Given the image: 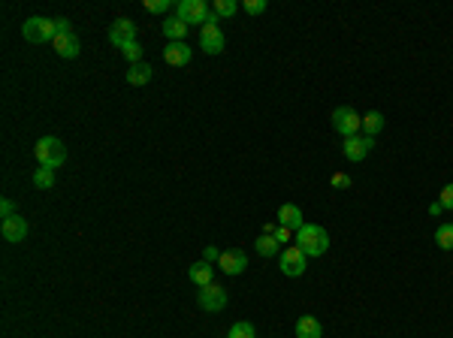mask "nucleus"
<instances>
[{
	"mask_svg": "<svg viewBox=\"0 0 453 338\" xmlns=\"http://www.w3.org/2000/svg\"><path fill=\"white\" fill-rule=\"evenodd\" d=\"M435 242H438L441 251H453V223H441L435 230Z\"/></svg>",
	"mask_w": 453,
	"mask_h": 338,
	"instance_id": "5701e85b",
	"label": "nucleus"
},
{
	"mask_svg": "<svg viewBox=\"0 0 453 338\" xmlns=\"http://www.w3.org/2000/svg\"><path fill=\"white\" fill-rule=\"evenodd\" d=\"M296 248H302L306 257H324L329 251V233L318 223H306L302 230H296Z\"/></svg>",
	"mask_w": 453,
	"mask_h": 338,
	"instance_id": "f257e3e1",
	"label": "nucleus"
},
{
	"mask_svg": "<svg viewBox=\"0 0 453 338\" xmlns=\"http://www.w3.org/2000/svg\"><path fill=\"white\" fill-rule=\"evenodd\" d=\"M190 49H188V42H170L167 49H163V60H167L170 67H188L190 64Z\"/></svg>",
	"mask_w": 453,
	"mask_h": 338,
	"instance_id": "4468645a",
	"label": "nucleus"
},
{
	"mask_svg": "<svg viewBox=\"0 0 453 338\" xmlns=\"http://www.w3.org/2000/svg\"><path fill=\"white\" fill-rule=\"evenodd\" d=\"M121 55H124L130 64H142V46H139V40H133V42H127L124 49H121Z\"/></svg>",
	"mask_w": 453,
	"mask_h": 338,
	"instance_id": "a878e982",
	"label": "nucleus"
},
{
	"mask_svg": "<svg viewBox=\"0 0 453 338\" xmlns=\"http://www.w3.org/2000/svg\"><path fill=\"white\" fill-rule=\"evenodd\" d=\"M0 214H3V221H6V218H15V214H19V212H15V203H13L10 196H3V203H0Z\"/></svg>",
	"mask_w": 453,
	"mask_h": 338,
	"instance_id": "c85d7f7f",
	"label": "nucleus"
},
{
	"mask_svg": "<svg viewBox=\"0 0 453 338\" xmlns=\"http://www.w3.org/2000/svg\"><path fill=\"white\" fill-rule=\"evenodd\" d=\"M363 130H365V136H372L374 140V133L384 130V115H381V112H369V115H363Z\"/></svg>",
	"mask_w": 453,
	"mask_h": 338,
	"instance_id": "aec40b11",
	"label": "nucleus"
},
{
	"mask_svg": "<svg viewBox=\"0 0 453 338\" xmlns=\"http://www.w3.org/2000/svg\"><path fill=\"white\" fill-rule=\"evenodd\" d=\"M320 335H324V326H320L318 317L306 314L296 320V338H320Z\"/></svg>",
	"mask_w": 453,
	"mask_h": 338,
	"instance_id": "f3484780",
	"label": "nucleus"
},
{
	"mask_svg": "<svg viewBox=\"0 0 453 338\" xmlns=\"http://www.w3.org/2000/svg\"><path fill=\"white\" fill-rule=\"evenodd\" d=\"M145 10L160 15V12H167V10H170V0H145Z\"/></svg>",
	"mask_w": 453,
	"mask_h": 338,
	"instance_id": "cd10ccee",
	"label": "nucleus"
},
{
	"mask_svg": "<svg viewBox=\"0 0 453 338\" xmlns=\"http://www.w3.org/2000/svg\"><path fill=\"white\" fill-rule=\"evenodd\" d=\"M33 154H37L40 167H49V169H58L67 163V145L58 140V136H42V140L33 145Z\"/></svg>",
	"mask_w": 453,
	"mask_h": 338,
	"instance_id": "f03ea898",
	"label": "nucleus"
},
{
	"mask_svg": "<svg viewBox=\"0 0 453 338\" xmlns=\"http://www.w3.org/2000/svg\"><path fill=\"white\" fill-rule=\"evenodd\" d=\"M188 278L197 284V287H208V284H215V266L206 263V260H199L188 269Z\"/></svg>",
	"mask_w": 453,
	"mask_h": 338,
	"instance_id": "dca6fc26",
	"label": "nucleus"
},
{
	"mask_svg": "<svg viewBox=\"0 0 453 338\" xmlns=\"http://www.w3.org/2000/svg\"><path fill=\"white\" fill-rule=\"evenodd\" d=\"M163 37H167L170 42H181L188 37V24L179 19V15H172V19L163 22Z\"/></svg>",
	"mask_w": 453,
	"mask_h": 338,
	"instance_id": "a211bd4d",
	"label": "nucleus"
},
{
	"mask_svg": "<svg viewBox=\"0 0 453 338\" xmlns=\"http://www.w3.org/2000/svg\"><path fill=\"white\" fill-rule=\"evenodd\" d=\"M109 40H112V46L115 49H124L127 42L136 40V24L130 19H115V24L109 28Z\"/></svg>",
	"mask_w": 453,
	"mask_h": 338,
	"instance_id": "9d476101",
	"label": "nucleus"
},
{
	"mask_svg": "<svg viewBox=\"0 0 453 338\" xmlns=\"http://www.w3.org/2000/svg\"><path fill=\"white\" fill-rule=\"evenodd\" d=\"M333 187L336 190H347V187H351V176H345V172H336V176H333Z\"/></svg>",
	"mask_w": 453,
	"mask_h": 338,
	"instance_id": "c756f323",
	"label": "nucleus"
},
{
	"mask_svg": "<svg viewBox=\"0 0 453 338\" xmlns=\"http://www.w3.org/2000/svg\"><path fill=\"white\" fill-rule=\"evenodd\" d=\"M224 33L217 24H206L203 31H199V49L206 51V55H221L224 51Z\"/></svg>",
	"mask_w": 453,
	"mask_h": 338,
	"instance_id": "1a4fd4ad",
	"label": "nucleus"
},
{
	"mask_svg": "<svg viewBox=\"0 0 453 338\" xmlns=\"http://www.w3.org/2000/svg\"><path fill=\"white\" fill-rule=\"evenodd\" d=\"M254 245H257V254H260V257H275L278 251H281V245H278V239H275V236H266V233H263V236H260V239L254 242Z\"/></svg>",
	"mask_w": 453,
	"mask_h": 338,
	"instance_id": "412c9836",
	"label": "nucleus"
},
{
	"mask_svg": "<svg viewBox=\"0 0 453 338\" xmlns=\"http://www.w3.org/2000/svg\"><path fill=\"white\" fill-rule=\"evenodd\" d=\"M151 76H154V70L142 60V64H130V70H127V82H130V85H136V88H139V85H148V82H151Z\"/></svg>",
	"mask_w": 453,
	"mask_h": 338,
	"instance_id": "6ab92c4d",
	"label": "nucleus"
},
{
	"mask_svg": "<svg viewBox=\"0 0 453 338\" xmlns=\"http://www.w3.org/2000/svg\"><path fill=\"white\" fill-rule=\"evenodd\" d=\"M212 12L217 15V19L236 15V0H215V3H212Z\"/></svg>",
	"mask_w": 453,
	"mask_h": 338,
	"instance_id": "393cba45",
	"label": "nucleus"
},
{
	"mask_svg": "<svg viewBox=\"0 0 453 338\" xmlns=\"http://www.w3.org/2000/svg\"><path fill=\"white\" fill-rule=\"evenodd\" d=\"M429 212H432V214H441V212H444V205L438 203V199H435V203L429 205Z\"/></svg>",
	"mask_w": 453,
	"mask_h": 338,
	"instance_id": "f704fd0d",
	"label": "nucleus"
},
{
	"mask_svg": "<svg viewBox=\"0 0 453 338\" xmlns=\"http://www.w3.org/2000/svg\"><path fill=\"white\" fill-rule=\"evenodd\" d=\"M55 31L58 37H64V33H73V24H69V19H55Z\"/></svg>",
	"mask_w": 453,
	"mask_h": 338,
	"instance_id": "2f4dec72",
	"label": "nucleus"
},
{
	"mask_svg": "<svg viewBox=\"0 0 453 338\" xmlns=\"http://www.w3.org/2000/svg\"><path fill=\"white\" fill-rule=\"evenodd\" d=\"M217 266H221L226 275H242L248 269V257H245V251H239V248L221 251V260H217Z\"/></svg>",
	"mask_w": 453,
	"mask_h": 338,
	"instance_id": "9b49d317",
	"label": "nucleus"
},
{
	"mask_svg": "<svg viewBox=\"0 0 453 338\" xmlns=\"http://www.w3.org/2000/svg\"><path fill=\"white\" fill-rule=\"evenodd\" d=\"M22 37L33 42V46H42V42H55L58 31H55V19H40V15H33L22 24Z\"/></svg>",
	"mask_w": 453,
	"mask_h": 338,
	"instance_id": "7ed1b4c3",
	"label": "nucleus"
},
{
	"mask_svg": "<svg viewBox=\"0 0 453 338\" xmlns=\"http://www.w3.org/2000/svg\"><path fill=\"white\" fill-rule=\"evenodd\" d=\"M438 203L444 205V209H453V185H447L441 190V196H438Z\"/></svg>",
	"mask_w": 453,
	"mask_h": 338,
	"instance_id": "7c9ffc66",
	"label": "nucleus"
},
{
	"mask_svg": "<svg viewBox=\"0 0 453 338\" xmlns=\"http://www.w3.org/2000/svg\"><path fill=\"white\" fill-rule=\"evenodd\" d=\"M226 338H257L254 323H248V320H239V323H233V326H230Z\"/></svg>",
	"mask_w": 453,
	"mask_h": 338,
	"instance_id": "b1692460",
	"label": "nucleus"
},
{
	"mask_svg": "<svg viewBox=\"0 0 453 338\" xmlns=\"http://www.w3.org/2000/svg\"><path fill=\"white\" fill-rule=\"evenodd\" d=\"M197 302H199V308L203 311H212L215 314V311H221L226 305V290L221 287V284H208V287L199 290Z\"/></svg>",
	"mask_w": 453,
	"mask_h": 338,
	"instance_id": "6e6552de",
	"label": "nucleus"
},
{
	"mask_svg": "<svg viewBox=\"0 0 453 338\" xmlns=\"http://www.w3.org/2000/svg\"><path fill=\"white\" fill-rule=\"evenodd\" d=\"M278 223L287 227V230H302V227H306V221H302V209H299V205L284 203L281 209H278Z\"/></svg>",
	"mask_w": 453,
	"mask_h": 338,
	"instance_id": "2eb2a0df",
	"label": "nucleus"
},
{
	"mask_svg": "<svg viewBox=\"0 0 453 338\" xmlns=\"http://www.w3.org/2000/svg\"><path fill=\"white\" fill-rule=\"evenodd\" d=\"M245 12L248 15H263L266 12V0H245Z\"/></svg>",
	"mask_w": 453,
	"mask_h": 338,
	"instance_id": "bb28decb",
	"label": "nucleus"
},
{
	"mask_svg": "<svg viewBox=\"0 0 453 338\" xmlns=\"http://www.w3.org/2000/svg\"><path fill=\"white\" fill-rule=\"evenodd\" d=\"M51 185H55V169L40 167L37 172H33V187H37V190H49Z\"/></svg>",
	"mask_w": 453,
	"mask_h": 338,
	"instance_id": "4be33fe9",
	"label": "nucleus"
},
{
	"mask_svg": "<svg viewBox=\"0 0 453 338\" xmlns=\"http://www.w3.org/2000/svg\"><path fill=\"white\" fill-rule=\"evenodd\" d=\"M333 130L342 133L345 140L347 136H356L363 130V118L356 115V109H351V106H338V109H333Z\"/></svg>",
	"mask_w": 453,
	"mask_h": 338,
	"instance_id": "39448f33",
	"label": "nucleus"
},
{
	"mask_svg": "<svg viewBox=\"0 0 453 338\" xmlns=\"http://www.w3.org/2000/svg\"><path fill=\"white\" fill-rule=\"evenodd\" d=\"M374 149V140H372V136H360V133H356V136H347V140H345V145H342V151H345V158L347 160H351V163H360V160H365V158H369V151Z\"/></svg>",
	"mask_w": 453,
	"mask_h": 338,
	"instance_id": "0eeeda50",
	"label": "nucleus"
},
{
	"mask_svg": "<svg viewBox=\"0 0 453 338\" xmlns=\"http://www.w3.org/2000/svg\"><path fill=\"white\" fill-rule=\"evenodd\" d=\"M203 260H206V263H217V260H221V251H217L215 245H208L206 254H203Z\"/></svg>",
	"mask_w": 453,
	"mask_h": 338,
	"instance_id": "473e14b6",
	"label": "nucleus"
},
{
	"mask_svg": "<svg viewBox=\"0 0 453 338\" xmlns=\"http://www.w3.org/2000/svg\"><path fill=\"white\" fill-rule=\"evenodd\" d=\"M55 51L67 60H76L82 55V42H79L76 33H64V37H55Z\"/></svg>",
	"mask_w": 453,
	"mask_h": 338,
	"instance_id": "ddd939ff",
	"label": "nucleus"
},
{
	"mask_svg": "<svg viewBox=\"0 0 453 338\" xmlns=\"http://www.w3.org/2000/svg\"><path fill=\"white\" fill-rule=\"evenodd\" d=\"M278 266H281V272L287 275V278H299L302 272H306V266H308V257L302 254V248H284L281 251V260H278Z\"/></svg>",
	"mask_w": 453,
	"mask_h": 338,
	"instance_id": "423d86ee",
	"label": "nucleus"
},
{
	"mask_svg": "<svg viewBox=\"0 0 453 338\" xmlns=\"http://www.w3.org/2000/svg\"><path fill=\"white\" fill-rule=\"evenodd\" d=\"M6 242H13V245H19V242L28 239V221L22 218V214H15V218H6L3 227H0Z\"/></svg>",
	"mask_w": 453,
	"mask_h": 338,
	"instance_id": "f8f14e48",
	"label": "nucleus"
},
{
	"mask_svg": "<svg viewBox=\"0 0 453 338\" xmlns=\"http://www.w3.org/2000/svg\"><path fill=\"white\" fill-rule=\"evenodd\" d=\"M176 12H179V19L185 22L188 28H190V24H203V28H206V24L212 22V15H215L212 10H208L206 0H181V3L176 6Z\"/></svg>",
	"mask_w": 453,
	"mask_h": 338,
	"instance_id": "20e7f679",
	"label": "nucleus"
},
{
	"mask_svg": "<svg viewBox=\"0 0 453 338\" xmlns=\"http://www.w3.org/2000/svg\"><path fill=\"white\" fill-rule=\"evenodd\" d=\"M290 233H293V230H287V227H278V230H275V239H278V245H284V242H290Z\"/></svg>",
	"mask_w": 453,
	"mask_h": 338,
	"instance_id": "72a5a7b5",
	"label": "nucleus"
}]
</instances>
